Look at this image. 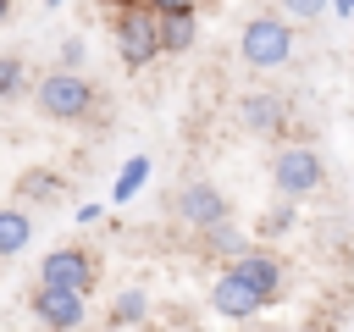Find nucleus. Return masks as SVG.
I'll use <instances>...</instances> for the list:
<instances>
[{
	"label": "nucleus",
	"instance_id": "f257e3e1",
	"mask_svg": "<svg viewBox=\"0 0 354 332\" xmlns=\"http://www.w3.org/2000/svg\"><path fill=\"white\" fill-rule=\"evenodd\" d=\"M282 293V260L266 249H243L232 266H221V277L210 282V310L227 321H249L260 315L271 299Z\"/></svg>",
	"mask_w": 354,
	"mask_h": 332
},
{
	"label": "nucleus",
	"instance_id": "f03ea898",
	"mask_svg": "<svg viewBox=\"0 0 354 332\" xmlns=\"http://www.w3.org/2000/svg\"><path fill=\"white\" fill-rule=\"evenodd\" d=\"M111 39H116L122 66H133V72H144L155 55H166L160 50V11L149 0H122L111 17Z\"/></svg>",
	"mask_w": 354,
	"mask_h": 332
},
{
	"label": "nucleus",
	"instance_id": "7ed1b4c3",
	"mask_svg": "<svg viewBox=\"0 0 354 332\" xmlns=\"http://www.w3.org/2000/svg\"><path fill=\"white\" fill-rule=\"evenodd\" d=\"M238 55L254 66V72H271V66H288L293 61V17L288 11H254L238 33Z\"/></svg>",
	"mask_w": 354,
	"mask_h": 332
},
{
	"label": "nucleus",
	"instance_id": "20e7f679",
	"mask_svg": "<svg viewBox=\"0 0 354 332\" xmlns=\"http://www.w3.org/2000/svg\"><path fill=\"white\" fill-rule=\"evenodd\" d=\"M33 100H39V111H44L50 122H83V116L100 105V89H94L77 66H61V72H50V77L33 89Z\"/></svg>",
	"mask_w": 354,
	"mask_h": 332
},
{
	"label": "nucleus",
	"instance_id": "39448f33",
	"mask_svg": "<svg viewBox=\"0 0 354 332\" xmlns=\"http://www.w3.org/2000/svg\"><path fill=\"white\" fill-rule=\"evenodd\" d=\"M271 183H277L282 199H310V194H321L326 166H321V155L310 144H282L271 155Z\"/></svg>",
	"mask_w": 354,
	"mask_h": 332
},
{
	"label": "nucleus",
	"instance_id": "423d86ee",
	"mask_svg": "<svg viewBox=\"0 0 354 332\" xmlns=\"http://www.w3.org/2000/svg\"><path fill=\"white\" fill-rule=\"evenodd\" d=\"M171 216L183 227H194V232H210L216 221H232V205H227V194L216 183H183L171 194Z\"/></svg>",
	"mask_w": 354,
	"mask_h": 332
},
{
	"label": "nucleus",
	"instance_id": "0eeeda50",
	"mask_svg": "<svg viewBox=\"0 0 354 332\" xmlns=\"http://www.w3.org/2000/svg\"><path fill=\"white\" fill-rule=\"evenodd\" d=\"M39 282H61V288H83V293H94V282H100V260H94V249H50L44 255V266H39Z\"/></svg>",
	"mask_w": 354,
	"mask_h": 332
},
{
	"label": "nucleus",
	"instance_id": "6e6552de",
	"mask_svg": "<svg viewBox=\"0 0 354 332\" xmlns=\"http://www.w3.org/2000/svg\"><path fill=\"white\" fill-rule=\"evenodd\" d=\"M83 315H88V293H83V288L39 282V293H33V321H44V326H83Z\"/></svg>",
	"mask_w": 354,
	"mask_h": 332
},
{
	"label": "nucleus",
	"instance_id": "1a4fd4ad",
	"mask_svg": "<svg viewBox=\"0 0 354 332\" xmlns=\"http://www.w3.org/2000/svg\"><path fill=\"white\" fill-rule=\"evenodd\" d=\"M238 122H243L249 133L271 138V133H282V122H288V100H282V94L254 89V94H243V100H238Z\"/></svg>",
	"mask_w": 354,
	"mask_h": 332
},
{
	"label": "nucleus",
	"instance_id": "9d476101",
	"mask_svg": "<svg viewBox=\"0 0 354 332\" xmlns=\"http://www.w3.org/2000/svg\"><path fill=\"white\" fill-rule=\"evenodd\" d=\"M28 243H33V216L22 205H0V260L22 255Z\"/></svg>",
	"mask_w": 354,
	"mask_h": 332
},
{
	"label": "nucleus",
	"instance_id": "9b49d317",
	"mask_svg": "<svg viewBox=\"0 0 354 332\" xmlns=\"http://www.w3.org/2000/svg\"><path fill=\"white\" fill-rule=\"evenodd\" d=\"M194 39H199L194 11H160V50H166V55H188Z\"/></svg>",
	"mask_w": 354,
	"mask_h": 332
},
{
	"label": "nucleus",
	"instance_id": "f8f14e48",
	"mask_svg": "<svg viewBox=\"0 0 354 332\" xmlns=\"http://www.w3.org/2000/svg\"><path fill=\"white\" fill-rule=\"evenodd\" d=\"M17 194H22L28 205H55V199H66V183H61L55 172L33 166V172H22V177H17Z\"/></svg>",
	"mask_w": 354,
	"mask_h": 332
},
{
	"label": "nucleus",
	"instance_id": "ddd939ff",
	"mask_svg": "<svg viewBox=\"0 0 354 332\" xmlns=\"http://www.w3.org/2000/svg\"><path fill=\"white\" fill-rule=\"evenodd\" d=\"M111 326H138V321H149V293L144 288H122L116 299H111V315H105Z\"/></svg>",
	"mask_w": 354,
	"mask_h": 332
},
{
	"label": "nucleus",
	"instance_id": "4468645a",
	"mask_svg": "<svg viewBox=\"0 0 354 332\" xmlns=\"http://www.w3.org/2000/svg\"><path fill=\"white\" fill-rule=\"evenodd\" d=\"M144 183H149V155H133V160H127V166L116 172V188H111V205H127V199H133V194H138Z\"/></svg>",
	"mask_w": 354,
	"mask_h": 332
},
{
	"label": "nucleus",
	"instance_id": "2eb2a0df",
	"mask_svg": "<svg viewBox=\"0 0 354 332\" xmlns=\"http://www.w3.org/2000/svg\"><path fill=\"white\" fill-rule=\"evenodd\" d=\"M199 243H205L210 255H227V260H238V255L249 249V238H243V232H238L232 221H216L210 232H199Z\"/></svg>",
	"mask_w": 354,
	"mask_h": 332
},
{
	"label": "nucleus",
	"instance_id": "dca6fc26",
	"mask_svg": "<svg viewBox=\"0 0 354 332\" xmlns=\"http://www.w3.org/2000/svg\"><path fill=\"white\" fill-rule=\"evenodd\" d=\"M28 89V66H22V55H0V100H17Z\"/></svg>",
	"mask_w": 354,
	"mask_h": 332
},
{
	"label": "nucleus",
	"instance_id": "f3484780",
	"mask_svg": "<svg viewBox=\"0 0 354 332\" xmlns=\"http://www.w3.org/2000/svg\"><path fill=\"white\" fill-rule=\"evenodd\" d=\"M326 6H332V0H282V11H288L293 22H315Z\"/></svg>",
	"mask_w": 354,
	"mask_h": 332
},
{
	"label": "nucleus",
	"instance_id": "a211bd4d",
	"mask_svg": "<svg viewBox=\"0 0 354 332\" xmlns=\"http://www.w3.org/2000/svg\"><path fill=\"white\" fill-rule=\"evenodd\" d=\"M260 227H266V232H288V227H293V205H277V210H271Z\"/></svg>",
	"mask_w": 354,
	"mask_h": 332
},
{
	"label": "nucleus",
	"instance_id": "6ab92c4d",
	"mask_svg": "<svg viewBox=\"0 0 354 332\" xmlns=\"http://www.w3.org/2000/svg\"><path fill=\"white\" fill-rule=\"evenodd\" d=\"M83 55H88L83 39H66V44H61V66H83Z\"/></svg>",
	"mask_w": 354,
	"mask_h": 332
},
{
	"label": "nucleus",
	"instance_id": "aec40b11",
	"mask_svg": "<svg viewBox=\"0 0 354 332\" xmlns=\"http://www.w3.org/2000/svg\"><path fill=\"white\" fill-rule=\"evenodd\" d=\"M149 6H155V11H199L205 0H149Z\"/></svg>",
	"mask_w": 354,
	"mask_h": 332
},
{
	"label": "nucleus",
	"instance_id": "412c9836",
	"mask_svg": "<svg viewBox=\"0 0 354 332\" xmlns=\"http://www.w3.org/2000/svg\"><path fill=\"white\" fill-rule=\"evenodd\" d=\"M72 216H77V227H94V221H100V205H77Z\"/></svg>",
	"mask_w": 354,
	"mask_h": 332
},
{
	"label": "nucleus",
	"instance_id": "4be33fe9",
	"mask_svg": "<svg viewBox=\"0 0 354 332\" xmlns=\"http://www.w3.org/2000/svg\"><path fill=\"white\" fill-rule=\"evenodd\" d=\"M332 6H337V11H343V17H354V0H332Z\"/></svg>",
	"mask_w": 354,
	"mask_h": 332
},
{
	"label": "nucleus",
	"instance_id": "5701e85b",
	"mask_svg": "<svg viewBox=\"0 0 354 332\" xmlns=\"http://www.w3.org/2000/svg\"><path fill=\"white\" fill-rule=\"evenodd\" d=\"M6 17H11V0H0V22H6Z\"/></svg>",
	"mask_w": 354,
	"mask_h": 332
},
{
	"label": "nucleus",
	"instance_id": "b1692460",
	"mask_svg": "<svg viewBox=\"0 0 354 332\" xmlns=\"http://www.w3.org/2000/svg\"><path fill=\"white\" fill-rule=\"evenodd\" d=\"M55 6H66V0H44V11H55Z\"/></svg>",
	"mask_w": 354,
	"mask_h": 332
}]
</instances>
